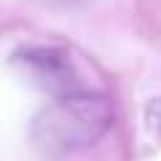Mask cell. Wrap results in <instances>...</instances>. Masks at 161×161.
Instances as JSON below:
<instances>
[{"label": "cell", "mask_w": 161, "mask_h": 161, "mask_svg": "<svg viewBox=\"0 0 161 161\" xmlns=\"http://www.w3.org/2000/svg\"><path fill=\"white\" fill-rule=\"evenodd\" d=\"M19 62L27 67V73L38 80L43 89H48L57 97L64 94H75V92H86L78 86V75H75L73 59L67 51L54 46H38V48H27L19 57Z\"/></svg>", "instance_id": "cell-2"}, {"label": "cell", "mask_w": 161, "mask_h": 161, "mask_svg": "<svg viewBox=\"0 0 161 161\" xmlns=\"http://www.w3.org/2000/svg\"><path fill=\"white\" fill-rule=\"evenodd\" d=\"M113 126V105L94 92L57 97L32 121V142L46 156H67L97 145Z\"/></svg>", "instance_id": "cell-1"}]
</instances>
